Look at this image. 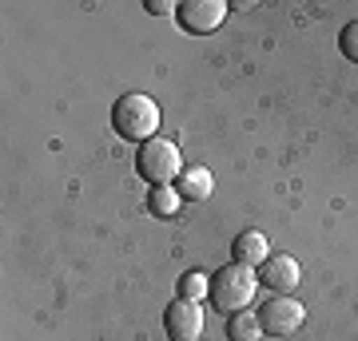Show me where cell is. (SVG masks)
<instances>
[{"label": "cell", "mask_w": 358, "mask_h": 341, "mask_svg": "<svg viewBox=\"0 0 358 341\" xmlns=\"http://www.w3.org/2000/svg\"><path fill=\"white\" fill-rule=\"evenodd\" d=\"M112 127L120 139L128 143H148L155 139V127H159V107H155L152 96H143V91H128V96H120L112 107Z\"/></svg>", "instance_id": "6da1fadb"}, {"label": "cell", "mask_w": 358, "mask_h": 341, "mask_svg": "<svg viewBox=\"0 0 358 341\" xmlns=\"http://www.w3.org/2000/svg\"><path fill=\"white\" fill-rule=\"evenodd\" d=\"M255 290H259V274L243 262H227L219 274H211V305L227 317L247 310Z\"/></svg>", "instance_id": "7a4b0ae2"}, {"label": "cell", "mask_w": 358, "mask_h": 341, "mask_svg": "<svg viewBox=\"0 0 358 341\" xmlns=\"http://www.w3.org/2000/svg\"><path fill=\"white\" fill-rule=\"evenodd\" d=\"M136 171H140L143 183L152 187H171L179 175H183V163H179V147L167 139H148L140 143L136 151Z\"/></svg>", "instance_id": "3957f363"}, {"label": "cell", "mask_w": 358, "mask_h": 341, "mask_svg": "<svg viewBox=\"0 0 358 341\" xmlns=\"http://www.w3.org/2000/svg\"><path fill=\"white\" fill-rule=\"evenodd\" d=\"M255 317H259V329L263 333H271V338H291L294 329L303 326L307 310L294 302V298H287V294H275L271 302H263V310Z\"/></svg>", "instance_id": "277c9868"}, {"label": "cell", "mask_w": 358, "mask_h": 341, "mask_svg": "<svg viewBox=\"0 0 358 341\" xmlns=\"http://www.w3.org/2000/svg\"><path fill=\"white\" fill-rule=\"evenodd\" d=\"M223 16H227V4L223 0H183L176 8V20L183 32H192V36H203V32H215L223 24Z\"/></svg>", "instance_id": "5b68a950"}, {"label": "cell", "mask_w": 358, "mask_h": 341, "mask_svg": "<svg viewBox=\"0 0 358 341\" xmlns=\"http://www.w3.org/2000/svg\"><path fill=\"white\" fill-rule=\"evenodd\" d=\"M164 329H167V341H199V333H203V310H199V302L176 298L164 314Z\"/></svg>", "instance_id": "8992f818"}, {"label": "cell", "mask_w": 358, "mask_h": 341, "mask_svg": "<svg viewBox=\"0 0 358 341\" xmlns=\"http://www.w3.org/2000/svg\"><path fill=\"white\" fill-rule=\"evenodd\" d=\"M259 282L275 294H291L303 282V270H299V262H294L291 254H271L267 262L259 266Z\"/></svg>", "instance_id": "52a82bcc"}, {"label": "cell", "mask_w": 358, "mask_h": 341, "mask_svg": "<svg viewBox=\"0 0 358 341\" xmlns=\"http://www.w3.org/2000/svg\"><path fill=\"white\" fill-rule=\"evenodd\" d=\"M235 262H243V266H251V270H259V266L271 258V242H267V234L263 230H243L239 238H235Z\"/></svg>", "instance_id": "ba28073f"}, {"label": "cell", "mask_w": 358, "mask_h": 341, "mask_svg": "<svg viewBox=\"0 0 358 341\" xmlns=\"http://www.w3.org/2000/svg\"><path fill=\"white\" fill-rule=\"evenodd\" d=\"M176 190H179V199L203 202V199H211L215 179H211V171H207V167H187V171L176 179Z\"/></svg>", "instance_id": "9c48e42d"}, {"label": "cell", "mask_w": 358, "mask_h": 341, "mask_svg": "<svg viewBox=\"0 0 358 341\" xmlns=\"http://www.w3.org/2000/svg\"><path fill=\"white\" fill-rule=\"evenodd\" d=\"M227 338L231 341H259L263 329H259V317L251 310H239V314L227 317Z\"/></svg>", "instance_id": "30bf717a"}, {"label": "cell", "mask_w": 358, "mask_h": 341, "mask_svg": "<svg viewBox=\"0 0 358 341\" xmlns=\"http://www.w3.org/2000/svg\"><path fill=\"white\" fill-rule=\"evenodd\" d=\"M148 211H152L155 218H171L179 211V190L176 187H152V195H148Z\"/></svg>", "instance_id": "8fae6325"}, {"label": "cell", "mask_w": 358, "mask_h": 341, "mask_svg": "<svg viewBox=\"0 0 358 341\" xmlns=\"http://www.w3.org/2000/svg\"><path fill=\"white\" fill-rule=\"evenodd\" d=\"M203 294H211V278H207L203 270H187L179 278V298L183 302H203Z\"/></svg>", "instance_id": "7c38bea8"}, {"label": "cell", "mask_w": 358, "mask_h": 341, "mask_svg": "<svg viewBox=\"0 0 358 341\" xmlns=\"http://www.w3.org/2000/svg\"><path fill=\"white\" fill-rule=\"evenodd\" d=\"M338 52H343L346 60H355V63H358V20L343 24V32H338Z\"/></svg>", "instance_id": "4fadbf2b"}, {"label": "cell", "mask_w": 358, "mask_h": 341, "mask_svg": "<svg viewBox=\"0 0 358 341\" xmlns=\"http://www.w3.org/2000/svg\"><path fill=\"white\" fill-rule=\"evenodd\" d=\"M148 13H155V16H167V13H171V4H164V0H148Z\"/></svg>", "instance_id": "5bb4252c"}]
</instances>
